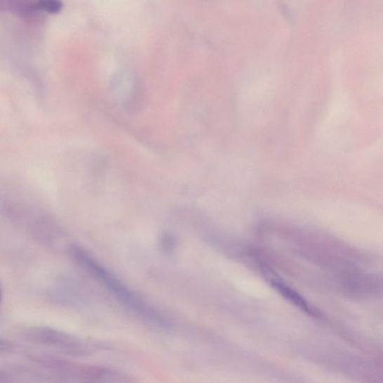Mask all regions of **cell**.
Returning <instances> with one entry per match:
<instances>
[{
    "label": "cell",
    "mask_w": 383,
    "mask_h": 383,
    "mask_svg": "<svg viewBox=\"0 0 383 383\" xmlns=\"http://www.w3.org/2000/svg\"><path fill=\"white\" fill-rule=\"evenodd\" d=\"M69 254L74 262L100 281V283H102L123 306L156 328L162 329L170 328V322L159 310L152 307L126 284H123L115 275L86 253L83 248L73 246L70 248Z\"/></svg>",
    "instance_id": "cell-1"
},
{
    "label": "cell",
    "mask_w": 383,
    "mask_h": 383,
    "mask_svg": "<svg viewBox=\"0 0 383 383\" xmlns=\"http://www.w3.org/2000/svg\"><path fill=\"white\" fill-rule=\"evenodd\" d=\"M2 300H3L2 290H1V288H0V307H1V305H2Z\"/></svg>",
    "instance_id": "cell-7"
},
{
    "label": "cell",
    "mask_w": 383,
    "mask_h": 383,
    "mask_svg": "<svg viewBox=\"0 0 383 383\" xmlns=\"http://www.w3.org/2000/svg\"><path fill=\"white\" fill-rule=\"evenodd\" d=\"M163 246L166 251L172 250V247L175 246V241L171 238V236H166L164 239H163Z\"/></svg>",
    "instance_id": "cell-5"
},
{
    "label": "cell",
    "mask_w": 383,
    "mask_h": 383,
    "mask_svg": "<svg viewBox=\"0 0 383 383\" xmlns=\"http://www.w3.org/2000/svg\"><path fill=\"white\" fill-rule=\"evenodd\" d=\"M25 1H27V2H29L30 4H32L35 5L39 8V10L41 11L40 7H41V5L43 3V0H25ZM41 13H42V11H41Z\"/></svg>",
    "instance_id": "cell-6"
},
{
    "label": "cell",
    "mask_w": 383,
    "mask_h": 383,
    "mask_svg": "<svg viewBox=\"0 0 383 383\" xmlns=\"http://www.w3.org/2000/svg\"><path fill=\"white\" fill-rule=\"evenodd\" d=\"M15 345L9 341L0 337V353H8L13 351Z\"/></svg>",
    "instance_id": "cell-4"
},
{
    "label": "cell",
    "mask_w": 383,
    "mask_h": 383,
    "mask_svg": "<svg viewBox=\"0 0 383 383\" xmlns=\"http://www.w3.org/2000/svg\"><path fill=\"white\" fill-rule=\"evenodd\" d=\"M26 336L32 342L60 349L66 352L75 354L83 352L80 341L58 330L49 328L32 329L27 332Z\"/></svg>",
    "instance_id": "cell-2"
},
{
    "label": "cell",
    "mask_w": 383,
    "mask_h": 383,
    "mask_svg": "<svg viewBox=\"0 0 383 383\" xmlns=\"http://www.w3.org/2000/svg\"><path fill=\"white\" fill-rule=\"evenodd\" d=\"M272 286L276 289L281 295L290 301L295 306L300 308L304 311L312 315V316H317L316 312H315L312 308L309 305V303L305 299L302 298L297 292L288 287L281 281L276 278H271L269 281Z\"/></svg>",
    "instance_id": "cell-3"
}]
</instances>
